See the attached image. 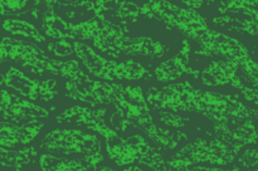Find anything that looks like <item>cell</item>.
I'll return each mask as SVG.
<instances>
[{
  "label": "cell",
  "instance_id": "18",
  "mask_svg": "<svg viewBox=\"0 0 258 171\" xmlns=\"http://www.w3.org/2000/svg\"><path fill=\"white\" fill-rule=\"evenodd\" d=\"M2 27L5 32L10 33L13 35L29 38V39H33L39 43L45 42V35H43L39 29H37L32 23L27 22V20L7 19L3 22Z\"/></svg>",
  "mask_w": 258,
  "mask_h": 171
},
{
  "label": "cell",
  "instance_id": "11",
  "mask_svg": "<svg viewBox=\"0 0 258 171\" xmlns=\"http://www.w3.org/2000/svg\"><path fill=\"white\" fill-rule=\"evenodd\" d=\"M166 53V47L150 37H127L125 34L116 38L105 50V54L111 57L134 55V57L161 58Z\"/></svg>",
  "mask_w": 258,
  "mask_h": 171
},
{
  "label": "cell",
  "instance_id": "10",
  "mask_svg": "<svg viewBox=\"0 0 258 171\" xmlns=\"http://www.w3.org/2000/svg\"><path fill=\"white\" fill-rule=\"evenodd\" d=\"M155 150L148 138L140 133L106 142L108 157L117 166H130L134 162L143 163Z\"/></svg>",
  "mask_w": 258,
  "mask_h": 171
},
{
  "label": "cell",
  "instance_id": "22",
  "mask_svg": "<svg viewBox=\"0 0 258 171\" xmlns=\"http://www.w3.org/2000/svg\"><path fill=\"white\" fill-rule=\"evenodd\" d=\"M185 171H241L238 166L232 168H221V167H207V166H189Z\"/></svg>",
  "mask_w": 258,
  "mask_h": 171
},
{
  "label": "cell",
  "instance_id": "27",
  "mask_svg": "<svg viewBox=\"0 0 258 171\" xmlns=\"http://www.w3.org/2000/svg\"><path fill=\"white\" fill-rule=\"evenodd\" d=\"M0 63H3V60H2V59H0Z\"/></svg>",
  "mask_w": 258,
  "mask_h": 171
},
{
  "label": "cell",
  "instance_id": "3",
  "mask_svg": "<svg viewBox=\"0 0 258 171\" xmlns=\"http://www.w3.org/2000/svg\"><path fill=\"white\" fill-rule=\"evenodd\" d=\"M39 148L45 153L63 157L78 156L91 158L98 163L103 161L100 138L77 128H55L50 131L42 138Z\"/></svg>",
  "mask_w": 258,
  "mask_h": 171
},
{
  "label": "cell",
  "instance_id": "1",
  "mask_svg": "<svg viewBox=\"0 0 258 171\" xmlns=\"http://www.w3.org/2000/svg\"><path fill=\"white\" fill-rule=\"evenodd\" d=\"M242 148V146L228 143L219 138H198L176 151L168 162V171H185L189 166L202 162H211L217 166L231 165Z\"/></svg>",
  "mask_w": 258,
  "mask_h": 171
},
{
  "label": "cell",
  "instance_id": "16",
  "mask_svg": "<svg viewBox=\"0 0 258 171\" xmlns=\"http://www.w3.org/2000/svg\"><path fill=\"white\" fill-rule=\"evenodd\" d=\"M39 166L42 171H92L100 163L91 158H70L44 152L39 156Z\"/></svg>",
  "mask_w": 258,
  "mask_h": 171
},
{
  "label": "cell",
  "instance_id": "12",
  "mask_svg": "<svg viewBox=\"0 0 258 171\" xmlns=\"http://www.w3.org/2000/svg\"><path fill=\"white\" fill-rule=\"evenodd\" d=\"M47 55L44 50L35 44L15 38L5 37L0 39V59L13 60L20 63V65L29 69L35 62Z\"/></svg>",
  "mask_w": 258,
  "mask_h": 171
},
{
  "label": "cell",
  "instance_id": "23",
  "mask_svg": "<svg viewBox=\"0 0 258 171\" xmlns=\"http://www.w3.org/2000/svg\"><path fill=\"white\" fill-rule=\"evenodd\" d=\"M92 171H117V170L108 167V166H97V167L93 168Z\"/></svg>",
  "mask_w": 258,
  "mask_h": 171
},
{
  "label": "cell",
  "instance_id": "19",
  "mask_svg": "<svg viewBox=\"0 0 258 171\" xmlns=\"http://www.w3.org/2000/svg\"><path fill=\"white\" fill-rule=\"evenodd\" d=\"M158 120L160 123L169 128H175V130H180L186 125V118L181 117L179 113L171 112V111H159L158 112Z\"/></svg>",
  "mask_w": 258,
  "mask_h": 171
},
{
  "label": "cell",
  "instance_id": "14",
  "mask_svg": "<svg viewBox=\"0 0 258 171\" xmlns=\"http://www.w3.org/2000/svg\"><path fill=\"white\" fill-rule=\"evenodd\" d=\"M44 123H13L0 120V146L14 148L32 142L43 128Z\"/></svg>",
  "mask_w": 258,
  "mask_h": 171
},
{
  "label": "cell",
  "instance_id": "2",
  "mask_svg": "<svg viewBox=\"0 0 258 171\" xmlns=\"http://www.w3.org/2000/svg\"><path fill=\"white\" fill-rule=\"evenodd\" d=\"M73 49L85 69L105 82L138 80L150 77L149 70L141 63L133 59H126L122 62L107 59L98 54L92 47L80 40L73 42Z\"/></svg>",
  "mask_w": 258,
  "mask_h": 171
},
{
  "label": "cell",
  "instance_id": "7",
  "mask_svg": "<svg viewBox=\"0 0 258 171\" xmlns=\"http://www.w3.org/2000/svg\"><path fill=\"white\" fill-rule=\"evenodd\" d=\"M49 116V111L10 91H0V120L13 123L42 122Z\"/></svg>",
  "mask_w": 258,
  "mask_h": 171
},
{
  "label": "cell",
  "instance_id": "6",
  "mask_svg": "<svg viewBox=\"0 0 258 171\" xmlns=\"http://www.w3.org/2000/svg\"><path fill=\"white\" fill-rule=\"evenodd\" d=\"M196 88L190 82L184 80L173 83L163 88H150L146 93V101L156 110L171 112H191Z\"/></svg>",
  "mask_w": 258,
  "mask_h": 171
},
{
  "label": "cell",
  "instance_id": "4",
  "mask_svg": "<svg viewBox=\"0 0 258 171\" xmlns=\"http://www.w3.org/2000/svg\"><path fill=\"white\" fill-rule=\"evenodd\" d=\"M140 14L145 15L146 18L160 20L186 37L209 28L208 23L197 10L168 2H150L140 5Z\"/></svg>",
  "mask_w": 258,
  "mask_h": 171
},
{
  "label": "cell",
  "instance_id": "26",
  "mask_svg": "<svg viewBox=\"0 0 258 171\" xmlns=\"http://www.w3.org/2000/svg\"><path fill=\"white\" fill-rule=\"evenodd\" d=\"M252 171H258V167H254V170H252Z\"/></svg>",
  "mask_w": 258,
  "mask_h": 171
},
{
  "label": "cell",
  "instance_id": "28",
  "mask_svg": "<svg viewBox=\"0 0 258 171\" xmlns=\"http://www.w3.org/2000/svg\"><path fill=\"white\" fill-rule=\"evenodd\" d=\"M0 25H2V23H0Z\"/></svg>",
  "mask_w": 258,
  "mask_h": 171
},
{
  "label": "cell",
  "instance_id": "15",
  "mask_svg": "<svg viewBox=\"0 0 258 171\" xmlns=\"http://www.w3.org/2000/svg\"><path fill=\"white\" fill-rule=\"evenodd\" d=\"M239 63L234 60L219 59L213 60L204 68L201 73V80L208 87H218V86L232 84L233 80L238 77Z\"/></svg>",
  "mask_w": 258,
  "mask_h": 171
},
{
  "label": "cell",
  "instance_id": "8",
  "mask_svg": "<svg viewBox=\"0 0 258 171\" xmlns=\"http://www.w3.org/2000/svg\"><path fill=\"white\" fill-rule=\"evenodd\" d=\"M4 84L32 102L33 101L49 102L58 95V83L55 79H33L28 77L23 70L15 67H10L7 70Z\"/></svg>",
  "mask_w": 258,
  "mask_h": 171
},
{
  "label": "cell",
  "instance_id": "24",
  "mask_svg": "<svg viewBox=\"0 0 258 171\" xmlns=\"http://www.w3.org/2000/svg\"><path fill=\"white\" fill-rule=\"evenodd\" d=\"M121 171H146V170H143V168H140L139 166H127V167H125L123 170Z\"/></svg>",
  "mask_w": 258,
  "mask_h": 171
},
{
  "label": "cell",
  "instance_id": "21",
  "mask_svg": "<svg viewBox=\"0 0 258 171\" xmlns=\"http://www.w3.org/2000/svg\"><path fill=\"white\" fill-rule=\"evenodd\" d=\"M48 49L57 57H68L72 53H75L73 49V43H70L68 40H57L54 43H49L48 44Z\"/></svg>",
  "mask_w": 258,
  "mask_h": 171
},
{
  "label": "cell",
  "instance_id": "5",
  "mask_svg": "<svg viewBox=\"0 0 258 171\" xmlns=\"http://www.w3.org/2000/svg\"><path fill=\"white\" fill-rule=\"evenodd\" d=\"M188 38L201 45L199 53L203 55H219L223 59L234 60L239 65L251 58L247 48L239 40L211 28L193 33Z\"/></svg>",
  "mask_w": 258,
  "mask_h": 171
},
{
  "label": "cell",
  "instance_id": "13",
  "mask_svg": "<svg viewBox=\"0 0 258 171\" xmlns=\"http://www.w3.org/2000/svg\"><path fill=\"white\" fill-rule=\"evenodd\" d=\"M189 55H190V44L188 39L183 40L181 50L174 57L161 62L154 70L156 80L159 82H173L179 79L184 74H190L194 78L199 77L198 70H194L189 65Z\"/></svg>",
  "mask_w": 258,
  "mask_h": 171
},
{
  "label": "cell",
  "instance_id": "17",
  "mask_svg": "<svg viewBox=\"0 0 258 171\" xmlns=\"http://www.w3.org/2000/svg\"><path fill=\"white\" fill-rule=\"evenodd\" d=\"M37 157V151L33 146L13 150L0 146V167H10L19 171L33 162Z\"/></svg>",
  "mask_w": 258,
  "mask_h": 171
},
{
  "label": "cell",
  "instance_id": "25",
  "mask_svg": "<svg viewBox=\"0 0 258 171\" xmlns=\"http://www.w3.org/2000/svg\"><path fill=\"white\" fill-rule=\"evenodd\" d=\"M4 82H5V74L0 73V86L4 84Z\"/></svg>",
  "mask_w": 258,
  "mask_h": 171
},
{
  "label": "cell",
  "instance_id": "9",
  "mask_svg": "<svg viewBox=\"0 0 258 171\" xmlns=\"http://www.w3.org/2000/svg\"><path fill=\"white\" fill-rule=\"evenodd\" d=\"M106 108H91L85 106H72L66 108L62 113L57 116L58 123H72L77 126H85L86 128L100 133L106 142H112L120 136L116 130L111 128L106 123Z\"/></svg>",
  "mask_w": 258,
  "mask_h": 171
},
{
  "label": "cell",
  "instance_id": "20",
  "mask_svg": "<svg viewBox=\"0 0 258 171\" xmlns=\"http://www.w3.org/2000/svg\"><path fill=\"white\" fill-rule=\"evenodd\" d=\"M29 5V3L23 0H0V15L19 14Z\"/></svg>",
  "mask_w": 258,
  "mask_h": 171
}]
</instances>
